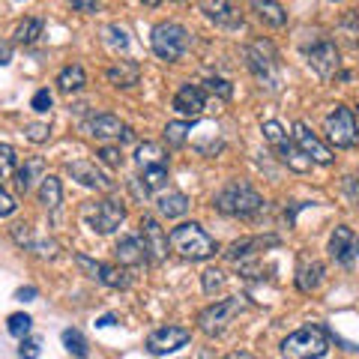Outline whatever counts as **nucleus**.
<instances>
[{
    "instance_id": "nucleus-1",
    "label": "nucleus",
    "mask_w": 359,
    "mask_h": 359,
    "mask_svg": "<svg viewBox=\"0 0 359 359\" xmlns=\"http://www.w3.org/2000/svg\"><path fill=\"white\" fill-rule=\"evenodd\" d=\"M168 243H171V249L180 257H186V261H207V257L219 252V243L212 240L198 222L177 224V228L168 233Z\"/></svg>"
},
{
    "instance_id": "nucleus-2",
    "label": "nucleus",
    "mask_w": 359,
    "mask_h": 359,
    "mask_svg": "<svg viewBox=\"0 0 359 359\" xmlns=\"http://www.w3.org/2000/svg\"><path fill=\"white\" fill-rule=\"evenodd\" d=\"M212 207L224 216H233V219H252L264 210V198L255 192L249 183H228L222 186L216 195H212Z\"/></svg>"
},
{
    "instance_id": "nucleus-3",
    "label": "nucleus",
    "mask_w": 359,
    "mask_h": 359,
    "mask_svg": "<svg viewBox=\"0 0 359 359\" xmlns=\"http://www.w3.org/2000/svg\"><path fill=\"white\" fill-rule=\"evenodd\" d=\"M245 60H249V69L261 81V87L276 93L278 84H282V72H278V54L273 48V42H266V39L252 42L249 51H245Z\"/></svg>"
},
{
    "instance_id": "nucleus-4",
    "label": "nucleus",
    "mask_w": 359,
    "mask_h": 359,
    "mask_svg": "<svg viewBox=\"0 0 359 359\" xmlns=\"http://www.w3.org/2000/svg\"><path fill=\"white\" fill-rule=\"evenodd\" d=\"M327 351H330V341L320 327H302L282 341L285 359H320L327 356Z\"/></svg>"
},
{
    "instance_id": "nucleus-5",
    "label": "nucleus",
    "mask_w": 359,
    "mask_h": 359,
    "mask_svg": "<svg viewBox=\"0 0 359 359\" xmlns=\"http://www.w3.org/2000/svg\"><path fill=\"white\" fill-rule=\"evenodd\" d=\"M243 311H245V297L219 299V302H212V306H207L198 314V330L204 335H210V339H216V335H222L224 330H228L233 323V318L243 314Z\"/></svg>"
},
{
    "instance_id": "nucleus-6",
    "label": "nucleus",
    "mask_w": 359,
    "mask_h": 359,
    "mask_svg": "<svg viewBox=\"0 0 359 359\" xmlns=\"http://www.w3.org/2000/svg\"><path fill=\"white\" fill-rule=\"evenodd\" d=\"M150 45H153V54L159 60H168L174 63L186 54L189 48V30L177 21H162V25L153 27V36H150Z\"/></svg>"
},
{
    "instance_id": "nucleus-7",
    "label": "nucleus",
    "mask_w": 359,
    "mask_h": 359,
    "mask_svg": "<svg viewBox=\"0 0 359 359\" xmlns=\"http://www.w3.org/2000/svg\"><path fill=\"white\" fill-rule=\"evenodd\" d=\"M123 219H126V207L120 201H111V198H102V201H87L81 207V222L87 224L90 231L96 233H111L117 231Z\"/></svg>"
},
{
    "instance_id": "nucleus-8",
    "label": "nucleus",
    "mask_w": 359,
    "mask_h": 359,
    "mask_svg": "<svg viewBox=\"0 0 359 359\" xmlns=\"http://www.w3.org/2000/svg\"><path fill=\"white\" fill-rule=\"evenodd\" d=\"M323 129H327V138L332 147L339 150H351L359 144V129H356V114L347 105H335L327 120H323Z\"/></svg>"
},
{
    "instance_id": "nucleus-9",
    "label": "nucleus",
    "mask_w": 359,
    "mask_h": 359,
    "mask_svg": "<svg viewBox=\"0 0 359 359\" xmlns=\"http://www.w3.org/2000/svg\"><path fill=\"white\" fill-rule=\"evenodd\" d=\"M192 341V332L183 330V327H159L147 335V351L153 356H165V353H174L180 347H186Z\"/></svg>"
},
{
    "instance_id": "nucleus-10",
    "label": "nucleus",
    "mask_w": 359,
    "mask_h": 359,
    "mask_svg": "<svg viewBox=\"0 0 359 359\" xmlns=\"http://www.w3.org/2000/svg\"><path fill=\"white\" fill-rule=\"evenodd\" d=\"M306 57H309V66L314 72H318L320 78H332V75H339V48H335V42L330 39H320L318 45H311V48L306 51Z\"/></svg>"
},
{
    "instance_id": "nucleus-11",
    "label": "nucleus",
    "mask_w": 359,
    "mask_h": 359,
    "mask_svg": "<svg viewBox=\"0 0 359 359\" xmlns=\"http://www.w3.org/2000/svg\"><path fill=\"white\" fill-rule=\"evenodd\" d=\"M141 243H144L147 257H150L153 264H162L165 257H168V233H165V228L153 216H144L141 219Z\"/></svg>"
},
{
    "instance_id": "nucleus-12",
    "label": "nucleus",
    "mask_w": 359,
    "mask_h": 359,
    "mask_svg": "<svg viewBox=\"0 0 359 359\" xmlns=\"http://www.w3.org/2000/svg\"><path fill=\"white\" fill-rule=\"evenodd\" d=\"M356 255H359V237L353 233V228L339 224V228L330 233V257L344 266H351L356 261Z\"/></svg>"
},
{
    "instance_id": "nucleus-13",
    "label": "nucleus",
    "mask_w": 359,
    "mask_h": 359,
    "mask_svg": "<svg viewBox=\"0 0 359 359\" xmlns=\"http://www.w3.org/2000/svg\"><path fill=\"white\" fill-rule=\"evenodd\" d=\"M294 141H297V147L309 156L311 162H318V165H332L335 156L330 153V147L323 144L318 135H314L306 123H294Z\"/></svg>"
},
{
    "instance_id": "nucleus-14",
    "label": "nucleus",
    "mask_w": 359,
    "mask_h": 359,
    "mask_svg": "<svg viewBox=\"0 0 359 359\" xmlns=\"http://www.w3.org/2000/svg\"><path fill=\"white\" fill-rule=\"evenodd\" d=\"M87 132L93 135L96 141H111V138L129 141L132 138L129 126H123L120 117H114V114H93V117L87 120Z\"/></svg>"
},
{
    "instance_id": "nucleus-15",
    "label": "nucleus",
    "mask_w": 359,
    "mask_h": 359,
    "mask_svg": "<svg viewBox=\"0 0 359 359\" xmlns=\"http://www.w3.org/2000/svg\"><path fill=\"white\" fill-rule=\"evenodd\" d=\"M204 108H207V96H204V90H201V87L183 84L177 90V96H174V111H177V114L201 117V114H204Z\"/></svg>"
},
{
    "instance_id": "nucleus-16",
    "label": "nucleus",
    "mask_w": 359,
    "mask_h": 359,
    "mask_svg": "<svg viewBox=\"0 0 359 359\" xmlns=\"http://www.w3.org/2000/svg\"><path fill=\"white\" fill-rule=\"evenodd\" d=\"M201 9H204V15L210 21H216L219 27H240L243 25V15H240V9L233 6V0H204Z\"/></svg>"
},
{
    "instance_id": "nucleus-17",
    "label": "nucleus",
    "mask_w": 359,
    "mask_h": 359,
    "mask_svg": "<svg viewBox=\"0 0 359 359\" xmlns=\"http://www.w3.org/2000/svg\"><path fill=\"white\" fill-rule=\"evenodd\" d=\"M269 245H278V240L276 237H245V240L231 243L228 249H224V257L233 261V264H240V261H249V257H255L257 252L269 249Z\"/></svg>"
},
{
    "instance_id": "nucleus-18",
    "label": "nucleus",
    "mask_w": 359,
    "mask_h": 359,
    "mask_svg": "<svg viewBox=\"0 0 359 359\" xmlns=\"http://www.w3.org/2000/svg\"><path fill=\"white\" fill-rule=\"evenodd\" d=\"M114 255H117V261L123 266H138V264L147 261V249H144L141 237H132V233H129V237H120L117 240Z\"/></svg>"
},
{
    "instance_id": "nucleus-19",
    "label": "nucleus",
    "mask_w": 359,
    "mask_h": 359,
    "mask_svg": "<svg viewBox=\"0 0 359 359\" xmlns=\"http://www.w3.org/2000/svg\"><path fill=\"white\" fill-rule=\"evenodd\" d=\"M66 168H69L72 180H78V183L87 186V189H111V180L99 171L96 165H90V162H69Z\"/></svg>"
},
{
    "instance_id": "nucleus-20",
    "label": "nucleus",
    "mask_w": 359,
    "mask_h": 359,
    "mask_svg": "<svg viewBox=\"0 0 359 359\" xmlns=\"http://www.w3.org/2000/svg\"><path fill=\"white\" fill-rule=\"evenodd\" d=\"M108 81L114 84V87H135L141 81V66L135 63V60H117L114 66H108Z\"/></svg>"
},
{
    "instance_id": "nucleus-21",
    "label": "nucleus",
    "mask_w": 359,
    "mask_h": 359,
    "mask_svg": "<svg viewBox=\"0 0 359 359\" xmlns=\"http://www.w3.org/2000/svg\"><path fill=\"white\" fill-rule=\"evenodd\" d=\"M45 177V162L39 156H33V159H25V165L15 168V186L21 195H27L33 186H36V180Z\"/></svg>"
},
{
    "instance_id": "nucleus-22",
    "label": "nucleus",
    "mask_w": 359,
    "mask_h": 359,
    "mask_svg": "<svg viewBox=\"0 0 359 359\" xmlns=\"http://www.w3.org/2000/svg\"><path fill=\"white\" fill-rule=\"evenodd\" d=\"M323 282V264L320 261H309V257H302L299 261V269H297V285L302 294H311V290H318Z\"/></svg>"
},
{
    "instance_id": "nucleus-23",
    "label": "nucleus",
    "mask_w": 359,
    "mask_h": 359,
    "mask_svg": "<svg viewBox=\"0 0 359 359\" xmlns=\"http://www.w3.org/2000/svg\"><path fill=\"white\" fill-rule=\"evenodd\" d=\"M276 153H278V159H282L287 168H290V171H297V174H306V171H311V159H309V156L306 153H302L299 147H297V144H290L287 138L282 141V144H276Z\"/></svg>"
},
{
    "instance_id": "nucleus-24",
    "label": "nucleus",
    "mask_w": 359,
    "mask_h": 359,
    "mask_svg": "<svg viewBox=\"0 0 359 359\" xmlns=\"http://www.w3.org/2000/svg\"><path fill=\"white\" fill-rule=\"evenodd\" d=\"M249 4L266 27H285L287 25V13L282 9L278 0H249Z\"/></svg>"
},
{
    "instance_id": "nucleus-25",
    "label": "nucleus",
    "mask_w": 359,
    "mask_h": 359,
    "mask_svg": "<svg viewBox=\"0 0 359 359\" xmlns=\"http://www.w3.org/2000/svg\"><path fill=\"white\" fill-rule=\"evenodd\" d=\"M39 201L42 207L51 212V216H57V210L63 204V189H60V180L57 177H42V186H39Z\"/></svg>"
},
{
    "instance_id": "nucleus-26",
    "label": "nucleus",
    "mask_w": 359,
    "mask_h": 359,
    "mask_svg": "<svg viewBox=\"0 0 359 359\" xmlns=\"http://www.w3.org/2000/svg\"><path fill=\"white\" fill-rule=\"evenodd\" d=\"M135 162H138L141 171L144 168H159V165L168 168V153L159 147V144L144 141V144H138V150H135Z\"/></svg>"
},
{
    "instance_id": "nucleus-27",
    "label": "nucleus",
    "mask_w": 359,
    "mask_h": 359,
    "mask_svg": "<svg viewBox=\"0 0 359 359\" xmlns=\"http://www.w3.org/2000/svg\"><path fill=\"white\" fill-rule=\"evenodd\" d=\"M99 282L108 285V287H117V290H126L132 285V276L126 266H117V264H99Z\"/></svg>"
},
{
    "instance_id": "nucleus-28",
    "label": "nucleus",
    "mask_w": 359,
    "mask_h": 359,
    "mask_svg": "<svg viewBox=\"0 0 359 359\" xmlns=\"http://www.w3.org/2000/svg\"><path fill=\"white\" fill-rule=\"evenodd\" d=\"M84 84H87V75H84V69L78 63L66 66V69H60V75H57V90H60V93H66V96L78 93Z\"/></svg>"
},
{
    "instance_id": "nucleus-29",
    "label": "nucleus",
    "mask_w": 359,
    "mask_h": 359,
    "mask_svg": "<svg viewBox=\"0 0 359 359\" xmlns=\"http://www.w3.org/2000/svg\"><path fill=\"white\" fill-rule=\"evenodd\" d=\"M186 210H189V198L183 192L159 195V212L165 219H180V216H186Z\"/></svg>"
},
{
    "instance_id": "nucleus-30",
    "label": "nucleus",
    "mask_w": 359,
    "mask_h": 359,
    "mask_svg": "<svg viewBox=\"0 0 359 359\" xmlns=\"http://www.w3.org/2000/svg\"><path fill=\"white\" fill-rule=\"evenodd\" d=\"M42 30H45V25H42L39 18H25V21H21V25L15 27L13 36H15L18 45H33V42L42 36Z\"/></svg>"
},
{
    "instance_id": "nucleus-31",
    "label": "nucleus",
    "mask_w": 359,
    "mask_h": 359,
    "mask_svg": "<svg viewBox=\"0 0 359 359\" xmlns=\"http://www.w3.org/2000/svg\"><path fill=\"white\" fill-rule=\"evenodd\" d=\"M189 132H192V123H186V120L168 123V126H165V141H168V147H183V144L189 141Z\"/></svg>"
},
{
    "instance_id": "nucleus-32",
    "label": "nucleus",
    "mask_w": 359,
    "mask_h": 359,
    "mask_svg": "<svg viewBox=\"0 0 359 359\" xmlns=\"http://www.w3.org/2000/svg\"><path fill=\"white\" fill-rule=\"evenodd\" d=\"M165 180H168V168L159 165V168H144L141 177H138V183L147 189V192H153V189H162L165 186Z\"/></svg>"
},
{
    "instance_id": "nucleus-33",
    "label": "nucleus",
    "mask_w": 359,
    "mask_h": 359,
    "mask_svg": "<svg viewBox=\"0 0 359 359\" xmlns=\"http://www.w3.org/2000/svg\"><path fill=\"white\" fill-rule=\"evenodd\" d=\"M60 339H63V347H66V351L75 353L78 359H84V356H87V339L81 335V330H63Z\"/></svg>"
},
{
    "instance_id": "nucleus-34",
    "label": "nucleus",
    "mask_w": 359,
    "mask_h": 359,
    "mask_svg": "<svg viewBox=\"0 0 359 359\" xmlns=\"http://www.w3.org/2000/svg\"><path fill=\"white\" fill-rule=\"evenodd\" d=\"M201 287H204V294H216V290L224 287V273L219 266H210L201 273Z\"/></svg>"
},
{
    "instance_id": "nucleus-35",
    "label": "nucleus",
    "mask_w": 359,
    "mask_h": 359,
    "mask_svg": "<svg viewBox=\"0 0 359 359\" xmlns=\"http://www.w3.org/2000/svg\"><path fill=\"white\" fill-rule=\"evenodd\" d=\"M30 327H33V320H30V314H25V311L9 314V320H6L9 335H15V339H25V335L30 332Z\"/></svg>"
},
{
    "instance_id": "nucleus-36",
    "label": "nucleus",
    "mask_w": 359,
    "mask_h": 359,
    "mask_svg": "<svg viewBox=\"0 0 359 359\" xmlns=\"http://www.w3.org/2000/svg\"><path fill=\"white\" fill-rule=\"evenodd\" d=\"M261 132H264V138H266L269 144H273V147H276V144H282V141L287 138L285 126H282V123H276V120H266L264 126H261Z\"/></svg>"
},
{
    "instance_id": "nucleus-37",
    "label": "nucleus",
    "mask_w": 359,
    "mask_h": 359,
    "mask_svg": "<svg viewBox=\"0 0 359 359\" xmlns=\"http://www.w3.org/2000/svg\"><path fill=\"white\" fill-rule=\"evenodd\" d=\"M15 174V147L13 144H0V177Z\"/></svg>"
},
{
    "instance_id": "nucleus-38",
    "label": "nucleus",
    "mask_w": 359,
    "mask_h": 359,
    "mask_svg": "<svg viewBox=\"0 0 359 359\" xmlns=\"http://www.w3.org/2000/svg\"><path fill=\"white\" fill-rule=\"evenodd\" d=\"M105 33H108V45H111V48H120V51L129 48V36H126V30H123V27L111 25V27H105Z\"/></svg>"
},
{
    "instance_id": "nucleus-39",
    "label": "nucleus",
    "mask_w": 359,
    "mask_h": 359,
    "mask_svg": "<svg viewBox=\"0 0 359 359\" xmlns=\"http://www.w3.org/2000/svg\"><path fill=\"white\" fill-rule=\"evenodd\" d=\"M33 111H39V114H48L51 105H54V96H51V90H36L33 93Z\"/></svg>"
},
{
    "instance_id": "nucleus-40",
    "label": "nucleus",
    "mask_w": 359,
    "mask_h": 359,
    "mask_svg": "<svg viewBox=\"0 0 359 359\" xmlns=\"http://www.w3.org/2000/svg\"><path fill=\"white\" fill-rule=\"evenodd\" d=\"M48 135H51L48 123H27V138L33 144H45V141H48Z\"/></svg>"
},
{
    "instance_id": "nucleus-41",
    "label": "nucleus",
    "mask_w": 359,
    "mask_h": 359,
    "mask_svg": "<svg viewBox=\"0 0 359 359\" xmlns=\"http://www.w3.org/2000/svg\"><path fill=\"white\" fill-rule=\"evenodd\" d=\"M207 90L212 96H219V99H231V93H233L231 84L224 81V78H207Z\"/></svg>"
},
{
    "instance_id": "nucleus-42",
    "label": "nucleus",
    "mask_w": 359,
    "mask_h": 359,
    "mask_svg": "<svg viewBox=\"0 0 359 359\" xmlns=\"http://www.w3.org/2000/svg\"><path fill=\"white\" fill-rule=\"evenodd\" d=\"M99 159H102L108 168H123V153L117 147H102L99 150Z\"/></svg>"
},
{
    "instance_id": "nucleus-43",
    "label": "nucleus",
    "mask_w": 359,
    "mask_h": 359,
    "mask_svg": "<svg viewBox=\"0 0 359 359\" xmlns=\"http://www.w3.org/2000/svg\"><path fill=\"white\" fill-rule=\"evenodd\" d=\"M18 356L21 359H39V341L36 339H21V347H18Z\"/></svg>"
},
{
    "instance_id": "nucleus-44",
    "label": "nucleus",
    "mask_w": 359,
    "mask_h": 359,
    "mask_svg": "<svg viewBox=\"0 0 359 359\" xmlns=\"http://www.w3.org/2000/svg\"><path fill=\"white\" fill-rule=\"evenodd\" d=\"M18 210V204L13 201V195L6 192L4 186H0V219H6V216H13V212Z\"/></svg>"
},
{
    "instance_id": "nucleus-45",
    "label": "nucleus",
    "mask_w": 359,
    "mask_h": 359,
    "mask_svg": "<svg viewBox=\"0 0 359 359\" xmlns=\"http://www.w3.org/2000/svg\"><path fill=\"white\" fill-rule=\"evenodd\" d=\"M75 264L81 266L90 278H99V261H90L87 255H75Z\"/></svg>"
},
{
    "instance_id": "nucleus-46",
    "label": "nucleus",
    "mask_w": 359,
    "mask_h": 359,
    "mask_svg": "<svg viewBox=\"0 0 359 359\" xmlns=\"http://www.w3.org/2000/svg\"><path fill=\"white\" fill-rule=\"evenodd\" d=\"M75 13H84V15H93L99 13V0H69Z\"/></svg>"
},
{
    "instance_id": "nucleus-47",
    "label": "nucleus",
    "mask_w": 359,
    "mask_h": 359,
    "mask_svg": "<svg viewBox=\"0 0 359 359\" xmlns=\"http://www.w3.org/2000/svg\"><path fill=\"white\" fill-rule=\"evenodd\" d=\"M344 192L353 201V207H359V180L356 177H344Z\"/></svg>"
},
{
    "instance_id": "nucleus-48",
    "label": "nucleus",
    "mask_w": 359,
    "mask_h": 359,
    "mask_svg": "<svg viewBox=\"0 0 359 359\" xmlns=\"http://www.w3.org/2000/svg\"><path fill=\"white\" fill-rule=\"evenodd\" d=\"M9 60H13V45L0 39V66H6Z\"/></svg>"
},
{
    "instance_id": "nucleus-49",
    "label": "nucleus",
    "mask_w": 359,
    "mask_h": 359,
    "mask_svg": "<svg viewBox=\"0 0 359 359\" xmlns=\"http://www.w3.org/2000/svg\"><path fill=\"white\" fill-rule=\"evenodd\" d=\"M33 297H36V287H21L15 294V299H21V302H30Z\"/></svg>"
},
{
    "instance_id": "nucleus-50",
    "label": "nucleus",
    "mask_w": 359,
    "mask_h": 359,
    "mask_svg": "<svg viewBox=\"0 0 359 359\" xmlns=\"http://www.w3.org/2000/svg\"><path fill=\"white\" fill-rule=\"evenodd\" d=\"M117 318H114V314H105V318H99L96 320V327H111V323H114Z\"/></svg>"
},
{
    "instance_id": "nucleus-51",
    "label": "nucleus",
    "mask_w": 359,
    "mask_h": 359,
    "mask_svg": "<svg viewBox=\"0 0 359 359\" xmlns=\"http://www.w3.org/2000/svg\"><path fill=\"white\" fill-rule=\"evenodd\" d=\"M224 359H255L252 353H245V351H237V353H228Z\"/></svg>"
},
{
    "instance_id": "nucleus-52",
    "label": "nucleus",
    "mask_w": 359,
    "mask_h": 359,
    "mask_svg": "<svg viewBox=\"0 0 359 359\" xmlns=\"http://www.w3.org/2000/svg\"><path fill=\"white\" fill-rule=\"evenodd\" d=\"M141 4H144V6H150V9H156V6L162 4V0H141Z\"/></svg>"
}]
</instances>
